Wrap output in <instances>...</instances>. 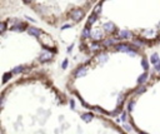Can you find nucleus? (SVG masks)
Returning a JSON list of instances; mask_svg holds the SVG:
<instances>
[{"label": "nucleus", "instance_id": "9b49d317", "mask_svg": "<svg viewBox=\"0 0 160 134\" xmlns=\"http://www.w3.org/2000/svg\"><path fill=\"white\" fill-rule=\"evenodd\" d=\"M98 60L104 63V61H106V60H108V55H106V54H100V55L98 56Z\"/></svg>", "mask_w": 160, "mask_h": 134}, {"label": "nucleus", "instance_id": "9d476101", "mask_svg": "<svg viewBox=\"0 0 160 134\" xmlns=\"http://www.w3.org/2000/svg\"><path fill=\"white\" fill-rule=\"evenodd\" d=\"M81 118H83V120H84V122H90V120L93 119V115H91L90 113H88V114H83V115H81Z\"/></svg>", "mask_w": 160, "mask_h": 134}, {"label": "nucleus", "instance_id": "2eb2a0df", "mask_svg": "<svg viewBox=\"0 0 160 134\" xmlns=\"http://www.w3.org/2000/svg\"><path fill=\"white\" fill-rule=\"evenodd\" d=\"M9 78H11V74H10V73H8V74H5V75H4V78H3V82H4V83H6Z\"/></svg>", "mask_w": 160, "mask_h": 134}, {"label": "nucleus", "instance_id": "ddd939ff", "mask_svg": "<svg viewBox=\"0 0 160 134\" xmlns=\"http://www.w3.org/2000/svg\"><path fill=\"white\" fill-rule=\"evenodd\" d=\"M146 78H148V75H146V74H143V75H140V77H139L138 82H139V83H144V82L146 80Z\"/></svg>", "mask_w": 160, "mask_h": 134}, {"label": "nucleus", "instance_id": "423d86ee", "mask_svg": "<svg viewBox=\"0 0 160 134\" xmlns=\"http://www.w3.org/2000/svg\"><path fill=\"white\" fill-rule=\"evenodd\" d=\"M103 28H104L105 31H109V33H110V31H113V30L115 29V25H114L113 23H106V24H104Z\"/></svg>", "mask_w": 160, "mask_h": 134}, {"label": "nucleus", "instance_id": "b1692460", "mask_svg": "<svg viewBox=\"0 0 160 134\" xmlns=\"http://www.w3.org/2000/svg\"><path fill=\"white\" fill-rule=\"evenodd\" d=\"M24 1H25V3H29V1H31V0H24Z\"/></svg>", "mask_w": 160, "mask_h": 134}, {"label": "nucleus", "instance_id": "dca6fc26", "mask_svg": "<svg viewBox=\"0 0 160 134\" xmlns=\"http://www.w3.org/2000/svg\"><path fill=\"white\" fill-rule=\"evenodd\" d=\"M21 70H24V66H16L13 72H14V73H20Z\"/></svg>", "mask_w": 160, "mask_h": 134}, {"label": "nucleus", "instance_id": "4468645a", "mask_svg": "<svg viewBox=\"0 0 160 134\" xmlns=\"http://www.w3.org/2000/svg\"><path fill=\"white\" fill-rule=\"evenodd\" d=\"M95 19H96V14H93V15L89 18V24H93V23L95 21Z\"/></svg>", "mask_w": 160, "mask_h": 134}, {"label": "nucleus", "instance_id": "39448f33", "mask_svg": "<svg viewBox=\"0 0 160 134\" xmlns=\"http://www.w3.org/2000/svg\"><path fill=\"white\" fill-rule=\"evenodd\" d=\"M86 73H88V69H86V68H80V69H78V70H76L75 75H76L78 78H81V77L86 75Z\"/></svg>", "mask_w": 160, "mask_h": 134}, {"label": "nucleus", "instance_id": "6ab92c4d", "mask_svg": "<svg viewBox=\"0 0 160 134\" xmlns=\"http://www.w3.org/2000/svg\"><path fill=\"white\" fill-rule=\"evenodd\" d=\"M143 68H144V69H148V63H146V60H145V59L143 60Z\"/></svg>", "mask_w": 160, "mask_h": 134}, {"label": "nucleus", "instance_id": "4be33fe9", "mask_svg": "<svg viewBox=\"0 0 160 134\" xmlns=\"http://www.w3.org/2000/svg\"><path fill=\"white\" fill-rule=\"evenodd\" d=\"M124 128H125L126 130H130V129H131V127H130V125H128V124H125V125H124Z\"/></svg>", "mask_w": 160, "mask_h": 134}, {"label": "nucleus", "instance_id": "393cba45", "mask_svg": "<svg viewBox=\"0 0 160 134\" xmlns=\"http://www.w3.org/2000/svg\"><path fill=\"white\" fill-rule=\"evenodd\" d=\"M159 26H160V24H159Z\"/></svg>", "mask_w": 160, "mask_h": 134}, {"label": "nucleus", "instance_id": "6e6552de", "mask_svg": "<svg viewBox=\"0 0 160 134\" xmlns=\"http://www.w3.org/2000/svg\"><path fill=\"white\" fill-rule=\"evenodd\" d=\"M150 61H151V64H154V65H155L156 63H159V61H160V60H159V55H158L156 53H155V54H153V55H151V58H150Z\"/></svg>", "mask_w": 160, "mask_h": 134}, {"label": "nucleus", "instance_id": "20e7f679", "mask_svg": "<svg viewBox=\"0 0 160 134\" xmlns=\"http://www.w3.org/2000/svg\"><path fill=\"white\" fill-rule=\"evenodd\" d=\"M28 31H29V34H31L34 36H39L41 34V30L40 29H36V28H29Z\"/></svg>", "mask_w": 160, "mask_h": 134}, {"label": "nucleus", "instance_id": "a211bd4d", "mask_svg": "<svg viewBox=\"0 0 160 134\" xmlns=\"http://www.w3.org/2000/svg\"><path fill=\"white\" fill-rule=\"evenodd\" d=\"M154 66H155V70H156V72H160V61L159 63H156Z\"/></svg>", "mask_w": 160, "mask_h": 134}, {"label": "nucleus", "instance_id": "5701e85b", "mask_svg": "<svg viewBox=\"0 0 160 134\" xmlns=\"http://www.w3.org/2000/svg\"><path fill=\"white\" fill-rule=\"evenodd\" d=\"M66 64H68V60H64V63H63V68H66Z\"/></svg>", "mask_w": 160, "mask_h": 134}, {"label": "nucleus", "instance_id": "412c9836", "mask_svg": "<svg viewBox=\"0 0 160 134\" xmlns=\"http://www.w3.org/2000/svg\"><path fill=\"white\" fill-rule=\"evenodd\" d=\"M5 26H6V25H5V23H1V33H4V31H5Z\"/></svg>", "mask_w": 160, "mask_h": 134}, {"label": "nucleus", "instance_id": "f03ea898", "mask_svg": "<svg viewBox=\"0 0 160 134\" xmlns=\"http://www.w3.org/2000/svg\"><path fill=\"white\" fill-rule=\"evenodd\" d=\"M116 50H119V51H125V53H128V54H131V55H135L134 53H133V50L128 46V45H124V44H120V45H116Z\"/></svg>", "mask_w": 160, "mask_h": 134}, {"label": "nucleus", "instance_id": "1a4fd4ad", "mask_svg": "<svg viewBox=\"0 0 160 134\" xmlns=\"http://www.w3.org/2000/svg\"><path fill=\"white\" fill-rule=\"evenodd\" d=\"M119 36L120 38H131V33L130 31H119Z\"/></svg>", "mask_w": 160, "mask_h": 134}, {"label": "nucleus", "instance_id": "f257e3e1", "mask_svg": "<svg viewBox=\"0 0 160 134\" xmlns=\"http://www.w3.org/2000/svg\"><path fill=\"white\" fill-rule=\"evenodd\" d=\"M83 16H84V11L80 10V9H76V10H74V11L71 13V18H73L75 21H79Z\"/></svg>", "mask_w": 160, "mask_h": 134}, {"label": "nucleus", "instance_id": "aec40b11", "mask_svg": "<svg viewBox=\"0 0 160 134\" xmlns=\"http://www.w3.org/2000/svg\"><path fill=\"white\" fill-rule=\"evenodd\" d=\"M133 107H134V102L129 103V105H128V109H129V110H131V109H133Z\"/></svg>", "mask_w": 160, "mask_h": 134}, {"label": "nucleus", "instance_id": "f8f14e48", "mask_svg": "<svg viewBox=\"0 0 160 134\" xmlns=\"http://www.w3.org/2000/svg\"><path fill=\"white\" fill-rule=\"evenodd\" d=\"M83 36H84V38L90 36V30H89V28H85V29H84V31H83Z\"/></svg>", "mask_w": 160, "mask_h": 134}, {"label": "nucleus", "instance_id": "f3484780", "mask_svg": "<svg viewBox=\"0 0 160 134\" xmlns=\"http://www.w3.org/2000/svg\"><path fill=\"white\" fill-rule=\"evenodd\" d=\"M113 43H114V40H109V39H108V40L104 41V45H105V46H109V45H111Z\"/></svg>", "mask_w": 160, "mask_h": 134}, {"label": "nucleus", "instance_id": "0eeeda50", "mask_svg": "<svg viewBox=\"0 0 160 134\" xmlns=\"http://www.w3.org/2000/svg\"><path fill=\"white\" fill-rule=\"evenodd\" d=\"M93 38L96 39V40H99V39L103 38V33H101L100 30H94V33H93Z\"/></svg>", "mask_w": 160, "mask_h": 134}, {"label": "nucleus", "instance_id": "7ed1b4c3", "mask_svg": "<svg viewBox=\"0 0 160 134\" xmlns=\"http://www.w3.org/2000/svg\"><path fill=\"white\" fill-rule=\"evenodd\" d=\"M53 58V53H50V51H44L40 56H39V60L40 61H46V60H50Z\"/></svg>", "mask_w": 160, "mask_h": 134}]
</instances>
